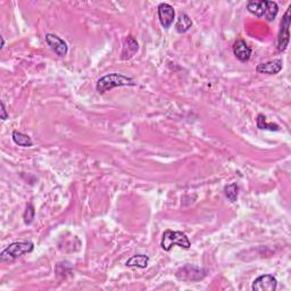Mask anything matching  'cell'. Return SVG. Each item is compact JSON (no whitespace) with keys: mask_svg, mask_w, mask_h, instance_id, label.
Masks as SVG:
<instances>
[{"mask_svg":"<svg viewBox=\"0 0 291 291\" xmlns=\"http://www.w3.org/2000/svg\"><path fill=\"white\" fill-rule=\"evenodd\" d=\"M137 84L133 79L125 77V75L120 73H111L107 75H104L97 81V91L99 93H105L108 90H112L116 86H125L131 85L133 86Z\"/></svg>","mask_w":291,"mask_h":291,"instance_id":"1","label":"cell"},{"mask_svg":"<svg viewBox=\"0 0 291 291\" xmlns=\"http://www.w3.org/2000/svg\"><path fill=\"white\" fill-rule=\"evenodd\" d=\"M33 248H35V245L31 241H16V243L10 244L6 249H3L0 254V260L1 263H12L18 257L31 252Z\"/></svg>","mask_w":291,"mask_h":291,"instance_id":"2","label":"cell"},{"mask_svg":"<svg viewBox=\"0 0 291 291\" xmlns=\"http://www.w3.org/2000/svg\"><path fill=\"white\" fill-rule=\"evenodd\" d=\"M162 248L165 251H169L173 246H179L181 248L189 249L190 248V240L187 237L186 233L181 231H172V230H166L163 233V238H162L161 243Z\"/></svg>","mask_w":291,"mask_h":291,"instance_id":"3","label":"cell"},{"mask_svg":"<svg viewBox=\"0 0 291 291\" xmlns=\"http://www.w3.org/2000/svg\"><path fill=\"white\" fill-rule=\"evenodd\" d=\"M290 12H291V5L288 7L287 12L283 16L281 24H280V31L278 36V50L279 51H285L287 47L289 44L290 40V33H289V28H290Z\"/></svg>","mask_w":291,"mask_h":291,"instance_id":"4","label":"cell"},{"mask_svg":"<svg viewBox=\"0 0 291 291\" xmlns=\"http://www.w3.org/2000/svg\"><path fill=\"white\" fill-rule=\"evenodd\" d=\"M206 270L203 268L192 266V265H186L181 267L179 271L176 272L175 277L180 280V281H187V282H195L199 281L206 277Z\"/></svg>","mask_w":291,"mask_h":291,"instance_id":"5","label":"cell"},{"mask_svg":"<svg viewBox=\"0 0 291 291\" xmlns=\"http://www.w3.org/2000/svg\"><path fill=\"white\" fill-rule=\"evenodd\" d=\"M278 287V280L271 274L260 275L252 282L251 289L255 291H274Z\"/></svg>","mask_w":291,"mask_h":291,"instance_id":"6","label":"cell"},{"mask_svg":"<svg viewBox=\"0 0 291 291\" xmlns=\"http://www.w3.org/2000/svg\"><path fill=\"white\" fill-rule=\"evenodd\" d=\"M157 9H158V18H160L162 26L166 30L171 28V25L173 24V22H174V18H175L174 8H173L171 5H168V3L163 2L158 6Z\"/></svg>","mask_w":291,"mask_h":291,"instance_id":"7","label":"cell"},{"mask_svg":"<svg viewBox=\"0 0 291 291\" xmlns=\"http://www.w3.org/2000/svg\"><path fill=\"white\" fill-rule=\"evenodd\" d=\"M46 39V42L52 51L55 52L56 55L59 56V57H64L69 51V47H67V43L63 39H60L59 37L56 35H51V33H48L44 37Z\"/></svg>","mask_w":291,"mask_h":291,"instance_id":"8","label":"cell"},{"mask_svg":"<svg viewBox=\"0 0 291 291\" xmlns=\"http://www.w3.org/2000/svg\"><path fill=\"white\" fill-rule=\"evenodd\" d=\"M233 54L236 56L237 59H239L240 62L246 63L250 59L251 56V48L248 46L247 42L245 40H237L232 46Z\"/></svg>","mask_w":291,"mask_h":291,"instance_id":"9","label":"cell"},{"mask_svg":"<svg viewBox=\"0 0 291 291\" xmlns=\"http://www.w3.org/2000/svg\"><path fill=\"white\" fill-rule=\"evenodd\" d=\"M282 67H283L282 59H274V60H271V62L258 64V65L256 66V72L260 74L274 75V74L280 73L282 70Z\"/></svg>","mask_w":291,"mask_h":291,"instance_id":"10","label":"cell"},{"mask_svg":"<svg viewBox=\"0 0 291 291\" xmlns=\"http://www.w3.org/2000/svg\"><path fill=\"white\" fill-rule=\"evenodd\" d=\"M138 49H139V44L137 42V40H135L132 36H128L123 43L121 58H122L123 60H127L132 58L135 54H137Z\"/></svg>","mask_w":291,"mask_h":291,"instance_id":"11","label":"cell"},{"mask_svg":"<svg viewBox=\"0 0 291 291\" xmlns=\"http://www.w3.org/2000/svg\"><path fill=\"white\" fill-rule=\"evenodd\" d=\"M266 7H267V0H260V1L251 0V1L247 2L248 12L252 15H255L256 17L265 16Z\"/></svg>","mask_w":291,"mask_h":291,"instance_id":"12","label":"cell"},{"mask_svg":"<svg viewBox=\"0 0 291 291\" xmlns=\"http://www.w3.org/2000/svg\"><path fill=\"white\" fill-rule=\"evenodd\" d=\"M192 26V21L190 16H189L188 14H181L180 17L177 18L176 21V24H175V30L177 33H186L187 31L191 29Z\"/></svg>","mask_w":291,"mask_h":291,"instance_id":"13","label":"cell"},{"mask_svg":"<svg viewBox=\"0 0 291 291\" xmlns=\"http://www.w3.org/2000/svg\"><path fill=\"white\" fill-rule=\"evenodd\" d=\"M149 263V257L147 255H134L132 256L130 259L126 260L125 265L130 266V267H139V268H145L148 266Z\"/></svg>","mask_w":291,"mask_h":291,"instance_id":"14","label":"cell"},{"mask_svg":"<svg viewBox=\"0 0 291 291\" xmlns=\"http://www.w3.org/2000/svg\"><path fill=\"white\" fill-rule=\"evenodd\" d=\"M12 138H13V141L16 143L17 146H21V147H32L33 146L32 139L30 138L28 134L22 133V132L14 131L13 134H12Z\"/></svg>","mask_w":291,"mask_h":291,"instance_id":"15","label":"cell"},{"mask_svg":"<svg viewBox=\"0 0 291 291\" xmlns=\"http://www.w3.org/2000/svg\"><path fill=\"white\" fill-rule=\"evenodd\" d=\"M257 127L259 130H268V131H279L280 127L278 124H273V123H267L266 122V117L259 114L257 116Z\"/></svg>","mask_w":291,"mask_h":291,"instance_id":"16","label":"cell"},{"mask_svg":"<svg viewBox=\"0 0 291 291\" xmlns=\"http://www.w3.org/2000/svg\"><path fill=\"white\" fill-rule=\"evenodd\" d=\"M279 13V6L275 1H267L266 13H265V20L267 22H273Z\"/></svg>","mask_w":291,"mask_h":291,"instance_id":"17","label":"cell"},{"mask_svg":"<svg viewBox=\"0 0 291 291\" xmlns=\"http://www.w3.org/2000/svg\"><path fill=\"white\" fill-rule=\"evenodd\" d=\"M224 194H225V197L228 198V200H230L231 203L237 202L238 195H239V187H238L237 183L229 184V186H226L224 188Z\"/></svg>","mask_w":291,"mask_h":291,"instance_id":"18","label":"cell"},{"mask_svg":"<svg viewBox=\"0 0 291 291\" xmlns=\"http://www.w3.org/2000/svg\"><path fill=\"white\" fill-rule=\"evenodd\" d=\"M35 214H36V210H35V207H33L32 204H29L28 206H26V209L24 211V215H23V218H24V223L25 224H31L33 218H35Z\"/></svg>","mask_w":291,"mask_h":291,"instance_id":"19","label":"cell"},{"mask_svg":"<svg viewBox=\"0 0 291 291\" xmlns=\"http://www.w3.org/2000/svg\"><path fill=\"white\" fill-rule=\"evenodd\" d=\"M0 117H1L2 121H6L7 119H8V114H7L5 104H3L2 101H1V116H0Z\"/></svg>","mask_w":291,"mask_h":291,"instance_id":"20","label":"cell"},{"mask_svg":"<svg viewBox=\"0 0 291 291\" xmlns=\"http://www.w3.org/2000/svg\"><path fill=\"white\" fill-rule=\"evenodd\" d=\"M0 39H1V47L0 48H3V46H5V40H3V37H0Z\"/></svg>","mask_w":291,"mask_h":291,"instance_id":"21","label":"cell"}]
</instances>
